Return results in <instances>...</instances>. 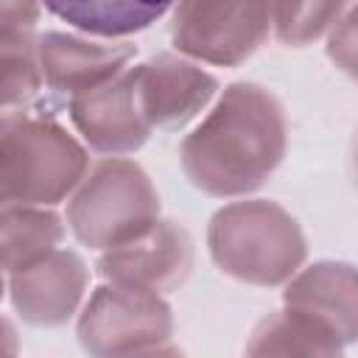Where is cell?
Returning a JSON list of instances; mask_svg holds the SVG:
<instances>
[{
	"instance_id": "obj_1",
	"label": "cell",
	"mask_w": 358,
	"mask_h": 358,
	"mask_svg": "<svg viewBox=\"0 0 358 358\" xmlns=\"http://www.w3.org/2000/svg\"><path fill=\"white\" fill-rule=\"evenodd\" d=\"M285 151L288 120L280 98L255 81H235L182 140L179 159L196 190L246 199L268 182Z\"/></svg>"
},
{
	"instance_id": "obj_2",
	"label": "cell",
	"mask_w": 358,
	"mask_h": 358,
	"mask_svg": "<svg viewBox=\"0 0 358 358\" xmlns=\"http://www.w3.org/2000/svg\"><path fill=\"white\" fill-rule=\"evenodd\" d=\"M213 263L238 282L285 285L308 257L299 221L271 199H238L218 207L207 224Z\"/></svg>"
},
{
	"instance_id": "obj_3",
	"label": "cell",
	"mask_w": 358,
	"mask_h": 358,
	"mask_svg": "<svg viewBox=\"0 0 358 358\" xmlns=\"http://www.w3.org/2000/svg\"><path fill=\"white\" fill-rule=\"evenodd\" d=\"M64 221L78 243L106 252L140 238L159 221V193L134 159L106 157L90 165L70 193Z\"/></svg>"
},
{
	"instance_id": "obj_4",
	"label": "cell",
	"mask_w": 358,
	"mask_h": 358,
	"mask_svg": "<svg viewBox=\"0 0 358 358\" xmlns=\"http://www.w3.org/2000/svg\"><path fill=\"white\" fill-rule=\"evenodd\" d=\"M90 154L53 117L31 115L0 134V193L6 204L53 207L78 187Z\"/></svg>"
},
{
	"instance_id": "obj_5",
	"label": "cell",
	"mask_w": 358,
	"mask_h": 358,
	"mask_svg": "<svg viewBox=\"0 0 358 358\" xmlns=\"http://www.w3.org/2000/svg\"><path fill=\"white\" fill-rule=\"evenodd\" d=\"M173 310L159 294L98 285L81 308L76 336L90 358H129L143 350L168 344Z\"/></svg>"
},
{
	"instance_id": "obj_6",
	"label": "cell",
	"mask_w": 358,
	"mask_h": 358,
	"mask_svg": "<svg viewBox=\"0 0 358 358\" xmlns=\"http://www.w3.org/2000/svg\"><path fill=\"white\" fill-rule=\"evenodd\" d=\"M171 42L190 62L238 67L268 36V3H179L171 8Z\"/></svg>"
},
{
	"instance_id": "obj_7",
	"label": "cell",
	"mask_w": 358,
	"mask_h": 358,
	"mask_svg": "<svg viewBox=\"0 0 358 358\" xmlns=\"http://www.w3.org/2000/svg\"><path fill=\"white\" fill-rule=\"evenodd\" d=\"M95 268L109 285L162 296L187 280L193 268V238L182 224L159 218L140 238L101 252Z\"/></svg>"
},
{
	"instance_id": "obj_8",
	"label": "cell",
	"mask_w": 358,
	"mask_h": 358,
	"mask_svg": "<svg viewBox=\"0 0 358 358\" xmlns=\"http://www.w3.org/2000/svg\"><path fill=\"white\" fill-rule=\"evenodd\" d=\"M134 98L148 129L179 131L193 123L218 95L221 84L201 64L179 53H157L131 67Z\"/></svg>"
},
{
	"instance_id": "obj_9",
	"label": "cell",
	"mask_w": 358,
	"mask_h": 358,
	"mask_svg": "<svg viewBox=\"0 0 358 358\" xmlns=\"http://www.w3.org/2000/svg\"><path fill=\"white\" fill-rule=\"evenodd\" d=\"M90 268L73 249H53L42 260L8 277V296L22 322L34 327L67 324L87 294Z\"/></svg>"
},
{
	"instance_id": "obj_10",
	"label": "cell",
	"mask_w": 358,
	"mask_h": 358,
	"mask_svg": "<svg viewBox=\"0 0 358 358\" xmlns=\"http://www.w3.org/2000/svg\"><path fill=\"white\" fill-rule=\"evenodd\" d=\"M134 56L137 45L131 42H98L64 31H45L36 36L42 84L67 101L112 81Z\"/></svg>"
},
{
	"instance_id": "obj_11",
	"label": "cell",
	"mask_w": 358,
	"mask_h": 358,
	"mask_svg": "<svg viewBox=\"0 0 358 358\" xmlns=\"http://www.w3.org/2000/svg\"><path fill=\"white\" fill-rule=\"evenodd\" d=\"M67 115L81 140L103 157H126L151 137L134 98V73L126 67L112 81L67 101Z\"/></svg>"
},
{
	"instance_id": "obj_12",
	"label": "cell",
	"mask_w": 358,
	"mask_h": 358,
	"mask_svg": "<svg viewBox=\"0 0 358 358\" xmlns=\"http://www.w3.org/2000/svg\"><path fill=\"white\" fill-rule=\"evenodd\" d=\"M282 308L308 313L330 324L350 347L358 336L355 266L347 260H316L299 268L282 291Z\"/></svg>"
},
{
	"instance_id": "obj_13",
	"label": "cell",
	"mask_w": 358,
	"mask_h": 358,
	"mask_svg": "<svg viewBox=\"0 0 358 358\" xmlns=\"http://www.w3.org/2000/svg\"><path fill=\"white\" fill-rule=\"evenodd\" d=\"M344 350L330 324L291 308L260 319L246 341V358H344Z\"/></svg>"
},
{
	"instance_id": "obj_14",
	"label": "cell",
	"mask_w": 358,
	"mask_h": 358,
	"mask_svg": "<svg viewBox=\"0 0 358 358\" xmlns=\"http://www.w3.org/2000/svg\"><path fill=\"white\" fill-rule=\"evenodd\" d=\"M64 241V221L53 207L0 204V271H20Z\"/></svg>"
},
{
	"instance_id": "obj_15",
	"label": "cell",
	"mask_w": 358,
	"mask_h": 358,
	"mask_svg": "<svg viewBox=\"0 0 358 358\" xmlns=\"http://www.w3.org/2000/svg\"><path fill=\"white\" fill-rule=\"evenodd\" d=\"M42 92L34 31L0 28V134L31 117Z\"/></svg>"
},
{
	"instance_id": "obj_16",
	"label": "cell",
	"mask_w": 358,
	"mask_h": 358,
	"mask_svg": "<svg viewBox=\"0 0 358 358\" xmlns=\"http://www.w3.org/2000/svg\"><path fill=\"white\" fill-rule=\"evenodd\" d=\"M45 11L56 14L59 20L70 22L73 28L115 39V36H129L137 31H145L154 25L159 17L171 11L168 3H131V0H84V3H50Z\"/></svg>"
},
{
	"instance_id": "obj_17",
	"label": "cell",
	"mask_w": 358,
	"mask_h": 358,
	"mask_svg": "<svg viewBox=\"0 0 358 358\" xmlns=\"http://www.w3.org/2000/svg\"><path fill=\"white\" fill-rule=\"evenodd\" d=\"M344 11L341 3H271V25L282 45L305 48L324 36Z\"/></svg>"
},
{
	"instance_id": "obj_18",
	"label": "cell",
	"mask_w": 358,
	"mask_h": 358,
	"mask_svg": "<svg viewBox=\"0 0 358 358\" xmlns=\"http://www.w3.org/2000/svg\"><path fill=\"white\" fill-rule=\"evenodd\" d=\"M352 14H355V6H350L347 8V17H341L344 36L338 34L336 25L330 28V36H327V53H330V59L338 67H344L347 73H352V59H355V22H352Z\"/></svg>"
},
{
	"instance_id": "obj_19",
	"label": "cell",
	"mask_w": 358,
	"mask_h": 358,
	"mask_svg": "<svg viewBox=\"0 0 358 358\" xmlns=\"http://www.w3.org/2000/svg\"><path fill=\"white\" fill-rule=\"evenodd\" d=\"M0 358H20V336L11 319L0 316Z\"/></svg>"
},
{
	"instance_id": "obj_20",
	"label": "cell",
	"mask_w": 358,
	"mask_h": 358,
	"mask_svg": "<svg viewBox=\"0 0 358 358\" xmlns=\"http://www.w3.org/2000/svg\"><path fill=\"white\" fill-rule=\"evenodd\" d=\"M129 358H187L179 347L173 344H159V347H151V350H143L137 355H129Z\"/></svg>"
},
{
	"instance_id": "obj_21",
	"label": "cell",
	"mask_w": 358,
	"mask_h": 358,
	"mask_svg": "<svg viewBox=\"0 0 358 358\" xmlns=\"http://www.w3.org/2000/svg\"><path fill=\"white\" fill-rule=\"evenodd\" d=\"M3 294H6V277H3V271H0V299H3Z\"/></svg>"
},
{
	"instance_id": "obj_22",
	"label": "cell",
	"mask_w": 358,
	"mask_h": 358,
	"mask_svg": "<svg viewBox=\"0 0 358 358\" xmlns=\"http://www.w3.org/2000/svg\"><path fill=\"white\" fill-rule=\"evenodd\" d=\"M0 204H6V201H3V193H0Z\"/></svg>"
}]
</instances>
